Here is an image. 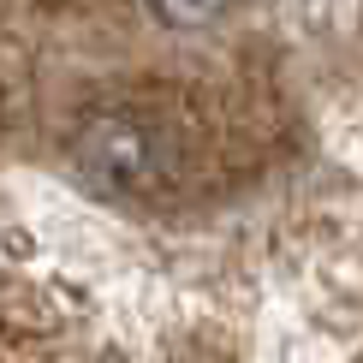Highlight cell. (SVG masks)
Returning <instances> with one entry per match:
<instances>
[{"label":"cell","instance_id":"6da1fadb","mask_svg":"<svg viewBox=\"0 0 363 363\" xmlns=\"http://www.w3.org/2000/svg\"><path fill=\"white\" fill-rule=\"evenodd\" d=\"M72 173L108 203H149L173 179V149L138 113H89L72 131Z\"/></svg>","mask_w":363,"mask_h":363},{"label":"cell","instance_id":"7a4b0ae2","mask_svg":"<svg viewBox=\"0 0 363 363\" xmlns=\"http://www.w3.org/2000/svg\"><path fill=\"white\" fill-rule=\"evenodd\" d=\"M149 12H155L161 24H173V30H203V24H215L233 0H143Z\"/></svg>","mask_w":363,"mask_h":363}]
</instances>
